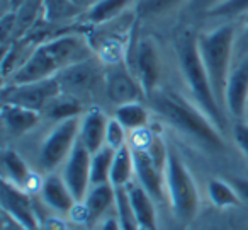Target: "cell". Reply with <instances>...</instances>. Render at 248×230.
Returning a JSON list of instances; mask_svg holds the SVG:
<instances>
[{"instance_id": "cell-16", "label": "cell", "mask_w": 248, "mask_h": 230, "mask_svg": "<svg viewBox=\"0 0 248 230\" xmlns=\"http://www.w3.org/2000/svg\"><path fill=\"white\" fill-rule=\"evenodd\" d=\"M43 120V113L28 107L17 106V104L2 103V123L4 128L12 137H22V135L32 131Z\"/></svg>"}, {"instance_id": "cell-1", "label": "cell", "mask_w": 248, "mask_h": 230, "mask_svg": "<svg viewBox=\"0 0 248 230\" xmlns=\"http://www.w3.org/2000/svg\"><path fill=\"white\" fill-rule=\"evenodd\" d=\"M92 58V48L82 35L62 33L39 43L5 80L9 86L53 79L62 70Z\"/></svg>"}, {"instance_id": "cell-18", "label": "cell", "mask_w": 248, "mask_h": 230, "mask_svg": "<svg viewBox=\"0 0 248 230\" xmlns=\"http://www.w3.org/2000/svg\"><path fill=\"white\" fill-rule=\"evenodd\" d=\"M83 213V222H95L102 218L110 206H116V188L110 182L90 186L89 193L80 201Z\"/></svg>"}, {"instance_id": "cell-17", "label": "cell", "mask_w": 248, "mask_h": 230, "mask_svg": "<svg viewBox=\"0 0 248 230\" xmlns=\"http://www.w3.org/2000/svg\"><path fill=\"white\" fill-rule=\"evenodd\" d=\"M129 201L135 210L136 220H138L140 227L143 230H158V218H156V208H155V199L148 195L145 188L140 184L136 179H133L128 186Z\"/></svg>"}, {"instance_id": "cell-23", "label": "cell", "mask_w": 248, "mask_h": 230, "mask_svg": "<svg viewBox=\"0 0 248 230\" xmlns=\"http://www.w3.org/2000/svg\"><path fill=\"white\" fill-rule=\"evenodd\" d=\"M83 113H85V111H83V104L78 97L62 92L48 107H46L43 116L55 121V123H60V121L68 120V118L82 116Z\"/></svg>"}, {"instance_id": "cell-27", "label": "cell", "mask_w": 248, "mask_h": 230, "mask_svg": "<svg viewBox=\"0 0 248 230\" xmlns=\"http://www.w3.org/2000/svg\"><path fill=\"white\" fill-rule=\"evenodd\" d=\"M114 154H116V150H112L107 145H104L100 150L92 154V165H90V182H92V186L110 182V167H112Z\"/></svg>"}, {"instance_id": "cell-20", "label": "cell", "mask_w": 248, "mask_h": 230, "mask_svg": "<svg viewBox=\"0 0 248 230\" xmlns=\"http://www.w3.org/2000/svg\"><path fill=\"white\" fill-rule=\"evenodd\" d=\"M2 167H4V179L12 184L19 186V188L26 189L31 186L32 181V172L29 169L28 162L21 157L16 150H5L2 155Z\"/></svg>"}, {"instance_id": "cell-9", "label": "cell", "mask_w": 248, "mask_h": 230, "mask_svg": "<svg viewBox=\"0 0 248 230\" xmlns=\"http://www.w3.org/2000/svg\"><path fill=\"white\" fill-rule=\"evenodd\" d=\"M90 165H92V154L78 140L73 147L72 154L66 159V162L62 165V177L66 182L73 198L77 199V203L83 201L90 186H92V182H90Z\"/></svg>"}, {"instance_id": "cell-4", "label": "cell", "mask_w": 248, "mask_h": 230, "mask_svg": "<svg viewBox=\"0 0 248 230\" xmlns=\"http://www.w3.org/2000/svg\"><path fill=\"white\" fill-rule=\"evenodd\" d=\"M236 21H219L211 29L197 35V48H199L201 60L211 80L214 96L224 113H226L224 96H226L228 79L233 70L234 56H236Z\"/></svg>"}, {"instance_id": "cell-33", "label": "cell", "mask_w": 248, "mask_h": 230, "mask_svg": "<svg viewBox=\"0 0 248 230\" xmlns=\"http://www.w3.org/2000/svg\"><path fill=\"white\" fill-rule=\"evenodd\" d=\"M238 35H236V56L234 60L240 56L248 55V14L243 16L241 19H238Z\"/></svg>"}, {"instance_id": "cell-39", "label": "cell", "mask_w": 248, "mask_h": 230, "mask_svg": "<svg viewBox=\"0 0 248 230\" xmlns=\"http://www.w3.org/2000/svg\"><path fill=\"white\" fill-rule=\"evenodd\" d=\"M211 230H226V229H211Z\"/></svg>"}, {"instance_id": "cell-19", "label": "cell", "mask_w": 248, "mask_h": 230, "mask_svg": "<svg viewBox=\"0 0 248 230\" xmlns=\"http://www.w3.org/2000/svg\"><path fill=\"white\" fill-rule=\"evenodd\" d=\"M140 0H100L85 14V21L93 26L109 24L119 19L133 4Z\"/></svg>"}, {"instance_id": "cell-40", "label": "cell", "mask_w": 248, "mask_h": 230, "mask_svg": "<svg viewBox=\"0 0 248 230\" xmlns=\"http://www.w3.org/2000/svg\"><path fill=\"white\" fill-rule=\"evenodd\" d=\"M245 230H248V227H247V229H245Z\"/></svg>"}, {"instance_id": "cell-21", "label": "cell", "mask_w": 248, "mask_h": 230, "mask_svg": "<svg viewBox=\"0 0 248 230\" xmlns=\"http://www.w3.org/2000/svg\"><path fill=\"white\" fill-rule=\"evenodd\" d=\"M135 179V159H133L131 145L126 143L116 150L110 167V184L114 188H123L128 186Z\"/></svg>"}, {"instance_id": "cell-13", "label": "cell", "mask_w": 248, "mask_h": 230, "mask_svg": "<svg viewBox=\"0 0 248 230\" xmlns=\"http://www.w3.org/2000/svg\"><path fill=\"white\" fill-rule=\"evenodd\" d=\"M60 86H62L63 94H70L80 99V96L90 92L95 86L97 79V69L93 65V60L89 58L85 62H80L77 65H72L68 69L62 70L56 75Z\"/></svg>"}, {"instance_id": "cell-10", "label": "cell", "mask_w": 248, "mask_h": 230, "mask_svg": "<svg viewBox=\"0 0 248 230\" xmlns=\"http://www.w3.org/2000/svg\"><path fill=\"white\" fill-rule=\"evenodd\" d=\"M248 103V55L234 60L233 70L230 73L224 96L226 114L234 121L247 120Z\"/></svg>"}, {"instance_id": "cell-14", "label": "cell", "mask_w": 248, "mask_h": 230, "mask_svg": "<svg viewBox=\"0 0 248 230\" xmlns=\"http://www.w3.org/2000/svg\"><path fill=\"white\" fill-rule=\"evenodd\" d=\"M39 195L41 199L49 210L56 213H72L77 205V199L70 193L66 182L63 181L62 174H55L49 172L45 179H43L41 186H39Z\"/></svg>"}, {"instance_id": "cell-35", "label": "cell", "mask_w": 248, "mask_h": 230, "mask_svg": "<svg viewBox=\"0 0 248 230\" xmlns=\"http://www.w3.org/2000/svg\"><path fill=\"white\" fill-rule=\"evenodd\" d=\"M70 2H72V4L75 5V7L78 9L83 16H85L87 12H89L90 9L97 4V2H100V0H70Z\"/></svg>"}, {"instance_id": "cell-15", "label": "cell", "mask_w": 248, "mask_h": 230, "mask_svg": "<svg viewBox=\"0 0 248 230\" xmlns=\"http://www.w3.org/2000/svg\"><path fill=\"white\" fill-rule=\"evenodd\" d=\"M107 123H109V118L99 107H90L82 114L78 140L89 148L90 154H95L106 145Z\"/></svg>"}, {"instance_id": "cell-38", "label": "cell", "mask_w": 248, "mask_h": 230, "mask_svg": "<svg viewBox=\"0 0 248 230\" xmlns=\"http://www.w3.org/2000/svg\"><path fill=\"white\" fill-rule=\"evenodd\" d=\"M247 120H248V103H247Z\"/></svg>"}, {"instance_id": "cell-2", "label": "cell", "mask_w": 248, "mask_h": 230, "mask_svg": "<svg viewBox=\"0 0 248 230\" xmlns=\"http://www.w3.org/2000/svg\"><path fill=\"white\" fill-rule=\"evenodd\" d=\"M150 107L177 131L196 140L207 150H224V133L199 109L194 101L170 89H156L148 96Z\"/></svg>"}, {"instance_id": "cell-12", "label": "cell", "mask_w": 248, "mask_h": 230, "mask_svg": "<svg viewBox=\"0 0 248 230\" xmlns=\"http://www.w3.org/2000/svg\"><path fill=\"white\" fill-rule=\"evenodd\" d=\"M106 96L116 107L138 103L145 97L138 79L124 65H116L106 75Z\"/></svg>"}, {"instance_id": "cell-37", "label": "cell", "mask_w": 248, "mask_h": 230, "mask_svg": "<svg viewBox=\"0 0 248 230\" xmlns=\"http://www.w3.org/2000/svg\"><path fill=\"white\" fill-rule=\"evenodd\" d=\"M7 2H11V11H16V9H17L24 0H7Z\"/></svg>"}, {"instance_id": "cell-41", "label": "cell", "mask_w": 248, "mask_h": 230, "mask_svg": "<svg viewBox=\"0 0 248 230\" xmlns=\"http://www.w3.org/2000/svg\"><path fill=\"white\" fill-rule=\"evenodd\" d=\"M141 230H143V229H141Z\"/></svg>"}, {"instance_id": "cell-11", "label": "cell", "mask_w": 248, "mask_h": 230, "mask_svg": "<svg viewBox=\"0 0 248 230\" xmlns=\"http://www.w3.org/2000/svg\"><path fill=\"white\" fill-rule=\"evenodd\" d=\"M2 208L22 230H38L39 223L32 210L31 196L26 189L5 181L2 184Z\"/></svg>"}, {"instance_id": "cell-32", "label": "cell", "mask_w": 248, "mask_h": 230, "mask_svg": "<svg viewBox=\"0 0 248 230\" xmlns=\"http://www.w3.org/2000/svg\"><path fill=\"white\" fill-rule=\"evenodd\" d=\"M223 2H226V0H189V4L186 5L184 11L192 16H206Z\"/></svg>"}, {"instance_id": "cell-3", "label": "cell", "mask_w": 248, "mask_h": 230, "mask_svg": "<svg viewBox=\"0 0 248 230\" xmlns=\"http://www.w3.org/2000/svg\"><path fill=\"white\" fill-rule=\"evenodd\" d=\"M175 55L177 62H179L180 75H182V80L192 101L223 133H226L228 114L224 113V109L219 106L216 96H214L211 80L199 55L196 33L186 31L177 38Z\"/></svg>"}, {"instance_id": "cell-29", "label": "cell", "mask_w": 248, "mask_h": 230, "mask_svg": "<svg viewBox=\"0 0 248 230\" xmlns=\"http://www.w3.org/2000/svg\"><path fill=\"white\" fill-rule=\"evenodd\" d=\"M248 14V0H226L206 14L213 21H238Z\"/></svg>"}, {"instance_id": "cell-28", "label": "cell", "mask_w": 248, "mask_h": 230, "mask_svg": "<svg viewBox=\"0 0 248 230\" xmlns=\"http://www.w3.org/2000/svg\"><path fill=\"white\" fill-rule=\"evenodd\" d=\"M116 213L123 230H141L138 220H136L135 210L131 206V201H129L126 186L116 188Z\"/></svg>"}, {"instance_id": "cell-8", "label": "cell", "mask_w": 248, "mask_h": 230, "mask_svg": "<svg viewBox=\"0 0 248 230\" xmlns=\"http://www.w3.org/2000/svg\"><path fill=\"white\" fill-rule=\"evenodd\" d=\"M135 77L141 86L145 97L152 96L160 87L162 79V58H160V50L152 38H143L138 41L135 48Z\"/></svg>"}, {"instance_id": "cell-5", "label": "cell", "mask_w": 248, "mask_h": 230, "mask_svg": "<svg viewBox=\"0 0 248 230\" xmlns=\"http://www.w3.org/2000/svg\"><path fill=\"white\" fill-rule=\"evenodd\" d=\"M165 186L175 218L180 223H190L199 212V191L192 172L173 147H169L167 155Z\"/></svg>"}, {"instance_id": "cell-34", "label": "cell", "mask_w": 248, "mask_h": 230, "mask_svg": "<svg viewBox=\"0 0 248 230\" xmlns=\"http://www.w3.org/2000/svg\"><path fill=\"white\" fill-rule=\"evenodd\" d=\"M230 182L233 184V188L236 189L241 201L248 203V179L247 177H231Z\"/></svg>"}, {"instance_id": "cell-7", "label": "cell", "mask_w": 248, "mask_h": 230, "mask_svg": "<svg viewBox=\"0 0 248 230\" xmlns=\"http://www.w3.org/2000/svg\"><path fill=\"white\" fill-rule=\"evenodd\" d=\"M62 94V86L58 79L38 80L29 84H17V86H4L2 103L17 104V106L34 109L39 113H45V109Z\"/></svg>"}, {"instance_id": "cell-24", "label": "cell", "mask_w": 248, "mask_h": 230, "mask_svg": "<svg viewBox=\"0 0 248 230\" xmlns=\"http://www.w3.org/2000/svg\"><path fill=\"white\" fill-rule=\"evenodd\" d=\"M114 118L128 131H140L145 130L146 124L150 123V111L143 106L141 101H138L116 107Z\"/></svg>"}, {"instance_id": "cell-25", "label": "cell", "mask_w": 248, "mask_h": 230, "mask_svg": "<svg viewBox=\"0 0 248 230\" xmlns=\"http://www.w3.org/2000/svg\"><path fill=\"white\" fill-rule=\"evenodd\" d=\"M78 16L83 14L70 0H45V4H43V19L48 24H68V22H72Z\"/></svg>"}, {"instance_id": "cell-30", "label": "cell", "mask_w": 248, "mask_h": 230, "mask_svg": "<svg viewBox=\"0 0 248 230\" xmlns=\"http://www.w3.org/2000/svg\"><path fill=\"white\" fill-rule=\"evenodd\" d=\"M126 128L116 120V118H109L107 123V131H106V145L110 147L112 150H119L121 147L128 143L126 140Z\"/></svg>"}, {"instance_id": "cell-36", "label": "cell", "mask_w": 248, "mask_h": 230, "mask_svg": "<svg viewBox=\"0 0 248 230\" xmlns=\"http://www.w3.org/2000/svg\"><path fill=\"white\" fill-rule=\"evenodd\" d=\"M100 230H123L121 229V223L117 220V216H106L100 223Z\"/></svg>"}, {"instance_id": "cell-6", "label": "cell", "mask_w": 248, "mask_h": 230, "mask_svg": "<svg viewBox=\"0 0 248 230\" xmlns=\"http://www.w3.org/2000/svg\"><path fill=\"white\" fill-rule=\"evenodd\" d=\"M80 121H82V116L68 118V120L56 123L49 130L38 152V165L41 167V171L49 174L65 164L75 143L78 142Z\"/></svg>"}, {"instance_id": "cell-22", "label": "cell", "mask_w": 248, "mask_h": 230, "mask_svg": "<svg viewBox=\"0 0 248 230\" xmlns=\"http://www.w3.org/2000/svg\"><path fill=\"white\" fill-rule=\"evenodd\" d=\"M189 0H140L136 16L145 21H158L175 11H184Z\"/></svg>"}, {"instance_id": "cell-31", "label": "cell", "mask_w": 248, "mask_h": 230, "mask_svg": "<svg viewBox=\"0 0 248 230\" xmlns=\"http://www.w3.org/2000/svg\"><path fill=\"white\" fill-rule=\"evenodd\" d=\"M233 140L236 143L238 150L248 159V120L233 123Z\"/></svg>"}, {"instance_id": "cell-26", "label": "cell", "mask_w": 248, "mask_h": 230, "mask_svg": "<svg viewBox=\"0 0 248 230\" xmlns=\"http://www.w3.org/2000/svg\"><path fill=\"white\" fill-rule=\"evenodd\" d=\"M207 196H209L211 203L217 208L240 206L243 203L233 184L230 181H223V179H211L207 182Z\"/></svg>"}]
</instances>
